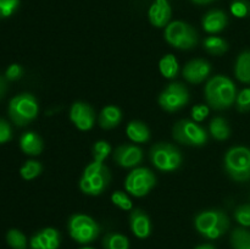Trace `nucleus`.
I'll list each match as a JSON object with an SVG mask.
<instances>
[{"mask_svg": "<svg viewBox=\"0 0 250 249\" xmlns=\"http://www.w3.org/2000/svg\"><path fill=\"white\" fill-rule=\"evenodd\" d=\"M205 98L212 109H227L236 102V85L226 76H214L205 85Z\"/></svg>", "mask_w": 250, "mask_h": 249, "instance_id": "1", "label": "nucleus"}, {"mask_svg": "<svg viewBox=\"0 0 250 249\" xmlns=\"http://www.w3.org/2000/svg\"><path fill=\"white\" fill-rule=\"evenodd\" d=\"M194 225L197 231L205 238L216 239L226 233L229 220L221 210H207L195 216Z\"/></svg>", "mask_w": 250, "mask_h": 249, "instance_id": "2", "label": "nucleus"}, {"mask_svg": "<svg viewBox=\"0 0 250 249\" xmlns=\"http://www.w3.org/2000/svg\"><path fill=\"white\" fill-rule=\"evenodd\" d=\"M110 171L104 163L93 161L83 171L80 180V188L88 195H100L110 183Z\"/></svg>", "mask_w": 250, "mask_h": 249, "instance_id": "3", "label": "nucleus"}, {"mask_svg": "<svg viewBox=\"0 0 250 249\" xmlns=\"http://www.w3.org/2000/svg\"><path fill=\"white\" fill-rule=\"evenodd\" d=\"M225 170L234 181L244 182L250 180V149L234 146L225 155Z\"/></svg>", "mask_w": 250, "mask_h": 249, "instance_id": "4", "label": "nucleus"}, {"mask_svg": "<svg viewBox=\"0 0 250 249\" xmlns=\"http://www.w3.org/2000/svg\"><path fill=\"white\" fill-rule=\"evenodd\" d=\"M39 111L36 97L29 93H22L12 98L9 105V115L15 124L26 126L33 121Z\"/></svg>", "mask_w": 250, "mask_h": 249, "instance_id": "5", "label": "nucleus"}, {"mask_svg": "<svg viewBox=\"0 0 250 249\" xmlns=\"http://www.w3.org/2000/svg\"><path fill=\"white\" fill-rule=\"evenodd\" d=\"M149 158L158 170L171 172L182 165V153L170 143H158L151 146Z\"/></svg>", "mask_w": 250, "mask_h": 249, "instance_id": "6", "label": "nucleus"}, {"mask_svg": "<svg viewBox=\"0 0 250 249\" xmlns=\"http://www.w3.org/2000/svg\"><path fill=\"white\" fill-rule=\"evenodd\" d=\"M164 36L168 44L182 50H189L195 48L198 44V34L195 29L182 21H175L167 24Z\"/></svg>", "mask_w": 250, "mask_h": 249, "instance_id": "7", "label": "nucleus"}, {"mask_svg": "<svg viewBox=\"0 0 250 249\" xmlns=\"http://www.w3.org/2000/svg\"><path fill=\"white\" fill-rule=\"evenodd\" d=\"M172 136L178 143L190 146H202L208 142L207 131L192 120L178 121L173 126Z\"/></svg>", "mask_w": 250, "mask_h": 249, "instance_id": "8", "label": "nucleus"}, {"mask_svg": "<svg viewBox=\"0 0 250 249\" xmlns=\"http://www.w3.org/2000/svg\"><path fill=\"white\" fill-rule=\"evenodd\" d=\"M70 236L78 243H90L99 234L100 228L97 222L84 214H75L67 222Z\"/></svg>", "mask_w": 250, "mask_h": 249, "instance_id": "9", "label": "nucleus"}, {"mask_svg": "<svg viewBox=\"0 0 250 249\" xmlns=\"http://www.w3.org/2000/svg\"><path fill=\"white\" fill-rule=\"evenodd\" d=\"M156 185V177L151 170L146 167H137L128 173L125 181V188L134 197H144Z\"/></svg>", "mask_w": 250, "mask_h": 249, "instance_id": "10", "label": "nucleus"}, {"mask_svg": "<svg viewBox=\"0 0 250 249\" xmlns=\"http://www.w3.org/2000/svg\"><path fill=\"white\" fill-rule=\"evenodd\" d=\"M189 102V93L182 83H171L159 95V104L164 110L175 112Z\"/></svg>", "mask_w": 250, "mask_h": 249, "instance_id": "11", "label": "nucleus"}, {"mask_svg": "<svg viewBox=\"0 0 250 249\" xmlns=\"http://www.w3.org/2000/svg\"><path fill=\"white\" fill-rule=\"evenodd\" d=\"M70 119L81 131H88L94 126L95 112L87 103L77 102L71 106Z\"/></svg>", "mask_w": 250, "mask_h": 249, "instance_id": "12", "label": "nucleus"}, {"mask_svg": "<svg viewBox=\"0 0 250 249\" xmlns=\"http://www.w3.org/2000/svg\"><path fill=\"white\" fill-rule=\"evenodd\" d=\"M114 160L121 167H134L143 160V151L134 144H122L115 150Z\"/></svg>", "mask_w": 250, "mask_h": 249, "instance_id": "13", "label": "nucleus"}, {"mask_svg": "<svg viewBox=\"0 0 250 249\" xmlns=\"http://www.w3.org/2000/svg\"><path fill=\"white\" fill-rule=\"evenodd\" d=\"M211 72V66L203 59L189 61L183 68V77L190 83H202Z\"/></svg>", "mask_w": 250, "mask_h": 249, "instance_id": "14", "label": "nucleus"}, {"mask_svg": "<svg viewBox=\"0 0 250 249\" xmlns=\"http://www.w3.org/2000/svg\"><path fill=\"white\" fill-rule=\"evenodd\" d=\"M60 234L55 228H44L31 238V249H58Z\"/></svg>", "mask_w": 250, "mask_h": 249, "instance_id": "15", "label": "nucleus"}, {"mask_svg": "<svg viewBox=\"0 0 250 249\" xmlns=\"http://www.w3.org/2000/svg\"><path fill=\"white\" fill-rule=\"evenodd\" d=\"M171 19V6L167 0H154L149 9V20L158 28L165 27Z\"/></svg>", "mask_w": 250, "mask_h": 249, "instance_id": "16", "label": "nucleus"}, {"mask_svg": "<svg viewBox=\"0 0 250 249\" xmlns=\"http://www.w3.org/2000/svg\"><path fill=\"white\" fill-rule=\"evenodd\" d=\"M129 225L134 236L138 238H146L151 233V222L146 211L136 209L129 215Z\"/></svg>", "mask_w": 250, "mask_h": 249, "instance_id": "17", "label": "nucleus"}, {"mask_svg": "<svg viewBox=\"0 0 250 249\" xmlns=\"http://www.w3.org/2000/svg\"><path fill=\"white\" fill-rule=\"evenodd\" d=\"M227 15L221 10H211L203 17V27L208 33H219L227 26Z\"/></svg>", "mask_w": 250, "mask_h": 249, "instance_id": "18", "label": "nucleus"}, {"mask_svg": "<svg viewBox=\"0 0 250 249\" xmlns=\"http://www.w3.org/2000/svg\"><path fill=\"white\" fill-rule=\"evenodd\" d=\"M122 120V112L121 110L114 105H107L102 110L99 115V124L102 128L104 129H111L115 128L120 124Z\"/></svg>", "mask_w": 250, "mask_h": 249, "instance_id": "19", "label": "nucleus"}, {"mask_svg": "<svg viewBox=\"0 0 250 249\" xmlns=\"http://www.w3.org/2000/svg\"><path fill=\"white\" fill-rule=\"evenodd\" d=\"M20 146L27 155H39L43 150V141L34 132H26L20 139Z\"/></svg>", "mask_w": 250, "mask_h": 249, "instance_id": "20", "label": "nucleus"}, {"mask_svg": "<svg viewBox=\"0 0 250 249\" xmlns=\"http://www.w3.org/2000/svg\"><path fill=\"white\" fill-rule=\"evenodd\" d=\"M126 133L134 143H146L150 138V131L144 122L131 121L127 124Z\"/></svg>", "mask_w": 250, "mask_h": 249, "instance_id": "21", "label": "nucleus"}, {"mask_svg": "<svg viewBox=\"0 0 250 249\" xmlns=\"http://www.w3.org/2000/svg\"><path fill=\"white\" fill-rule=\"evenodd\" d=\"M210 134L217 141H225L231 134V128L224 117H214L209 124Z\"/></svg>", "mask_w": 250, "mask_h": 249, "instance_id": "22", "label": "nucleus"}, {"mask_svg": "<svg viewBox=\"0 0 250 249\" xmlns=\"http://www.w3.org/2000/svg\"><path fill=\"white\" fill-rule=\"evenodd\" d=\"M234 72L241 82L250 83V51H243L238 56Z\"/></svg>", "mask_w": 250, "mask_h": 249, "instance_id": "23", "label": "nucleus"}, {"mask_svg": "<svg viewBox=\"0 0 250 249\" xmlns=\"http://www.w3.org/2000/svg\"><path fill=\"white\" fill-rule=\"evenodd\" d=\"M159 68L164 77L175 78L178 73V62L172 54H167L159 62Z\"/></svg>", "mask_w": 250, "mask_h": 249, "instance_id": "24", "label": "nucleus"}, {"mask_svg": "<svg viewBox=\"0 0 250 249\" xmlns=\"http://www.w3.org/2000/svg\"><path fill=\"white\" fill-rule=\"evenodd\" d=\"M204 48L212 55H222L229 49V44L220 37H208L204 41Z\"/></svg>", "mask_w": 250, "mask_h": 249, "instance_id": "25", "label": "nucleus"}, {"mask_svg": "<svg viewBox=\"0 0 250 249\" xmlns=\"http://www.w3.org/2000/svg\"><path fill=\"white\" fill-rule=\"evenodd\" d=\"M105 249H128L129 242L126 236L120 233H109L103 239Z\"/></svg>", "mask_w": 250, "mask_h": 249, "instance_id": "26", "label": "nucleus"}, {"mask_svg": "<svg viewBox=\"0 0 250 249\" xmlns=\"http://www.w3.org/2000/svg\"><path fill=\"white\" fill-rule=\"evenodd\" d=\"M231 244L233 249H250V231L236 228L231 234Z\"/></svg>", "mask_w": 250, "mask_h": 249, "instance_id": "27", "label": "nucleus"}, {"mask_svg": "<svg viewBox=\"0 0 250 249\" xmlns=\"http://www.w3.org/2000/svg\"><path fill=\"white\" fill-rule=\"evenodd\" d=\"M42 170H43V167H42L41 163L34 160H29L22 166L21 170H20V173H21L22 178L29 181V180H33V178H36L37 176L41 175Z\"/></svg>", "mask_w": 250, "mask_h": 249, "instance_id": "28", "label": "nucleus"}, {"mask_svg": "<svg viewBox=\"0 0 250 249\" xmlns=\"http://www.w3.org/2000/svg\"><path fill=\"white\" fill-rule=\"evenodd\" d=\"M6 241L9 246L14 249H26L27 239L24 234L19 229H10L6 234Z\"/></svg>", "mask_w": 250, "mask_h": 249, "instance_id": "29", "label": "nucleus"}, {"mask_svg": "<svg viewBox=\"0 0 250 249\" xmlns=\"http://www.w3.org/2000/svg\"><path fill=\"white\" fill-rule=\"evenodd\" d=\"M111 153V146L107 142L105 141H98L95 142L93 145V161H98V163H104L105 159L109 156Z\"/></svg>", "mask_w": 250, "mask_h": 249, "instance_id": "30", "label": "nucleus"}, {"mask_svg": "<svg viewBox=\"0 0 250 249\" xmlns=\"http://www.w3.org/2000/svg\"><path fill=\"white\" fill-rule=\"evenodd\" d=\"M111 202L114 203L116 207H119L120 209L126 210V211L131 210L132 207H133V204H132V200L129 199L128 195H127L126 193L121 192V190H117V192L112 193Z\"/></svg>", "mask_w": 250, "mask_h": 249, "instance_id": "31", "label": "nucleus"}, {"mask_svg": "<svg viewBox=\"0 0 250 249\" xmlns=\"http://www.w3.org/2000/svg\"><path fill=\"white\" fill-rule=\"evenodd\" d=\"M231 12L236 17H246L250 14V2L247 0H234L231 4Z\"/></svg>", "mask_w": 250, "mask_h": 249, "instance_id": "32", "label": "nucleus"}, {"mask_svg": "<svg viewBox=\"0 0 250 249\" xmlns=\"http://www.w3.org/2000/svg\"><path fill=\"white\" fill-rule=\"evenodd\" d=\"M20 0H0V19L10 17L19 7Z\"/></svg>", "mask_w": 250, "mask_h": 249, "instance_id": "33", "label": "nucleus"}, {"mask_svg": "<svg viewBox=\"0 0 250 249\" xmlns=\"http://www.w3.org/2000/svg\"><path fill=\"white\" fill-rule=\"evenodd\" d=\"M234 217L242 226H250V204H244L237 208L234 211Z\"/></svg>", "mask_w": 250, "mask_h": 249, "instance_id": "34", "label": "nucleus"}, {"mask_svg": "<svg viewBox=\"0 0 250 249\" xmlns=\"http://www.w3.org/2000/svg\"><path fill=\"white\" fill-rule=\"evenodd\" d=\"M237 109L241 112H247L250 110V88L242 90L236 98Z\"/></svg>", "mask_w": 250, "mask_h": 249, "instance_id": "35", "label": "nucleus"}, {"mask_svg": "<svg viewBox=\"0 0 250 249\" xmlns=\"http://www.w3.org/2000/svg\"><path fill=\"white\" fill-rule=\"evenodd\" d=\"M209 115V107L207 105H195L192 109V117L195 122H202Z\"/></svg>", "mask_w": 250, "mask_h": 249, "instance_id": "36", "label": "nucleus"}, {"mask_svg": "<svg viewBox=\"0 0 250 249\" xmlns=\"http://www.w3.org/2000/svg\"><path fill=\"white\" fill-rule=\"evenodd\" d=\"M22 75H23V68H22L20 65H17V63H12V65H10L9 68L6 70V73H5L7 80L10 81L19 80V78L22 77Z\"/></svg>", "mask_w": 250, "mask_h": 249, "instance_id": "37", "label": "nucleus"}, {"mask_svg": "<svg viewBox=\"0 0 250 249\" xmlns=\"http://www.w3.org/2000/svg\"><path fill=\"white\" fill-rule=\"evenodd\" d=\"M11 127L5 120L0 119V144L6 143L11 139Z\"/></svg>", "mask_w": 250, "mask_h": 249, "instance_id": "38", "label": "nucleus"}, {"mask_svg": "<svg viewBox=\"0 0 250 249\" xmlns=\"http://www.w3.org/2000/svg\"><path fill=\"white\" fill-rule=\"evenodd\" d=\"M6 92V82L2 77H0V98H2V95Z\"/></svg>", "mask_w": 250, "mask_h": 249, "instance_id": "39", "label": "nucleus"}, {"mask_svg": "<svg viewBox=\"0 0 250 249\" xmlns=\"http://www.w3.org/2000/svg\"><path fill=\"white\" fill-rule=\"evenodd\" d=\"M193 2L195 4H199V5H205V4H209V2L214 1V0H192Z\"/></svg>", "mask_w": 250, "mask_h": 249, "instance_id": "40", "label": "nucleus"}, {"mask_svg": "<svg viewBox=\"0 0 250 249\" xmlns=\"http://www.w3.org/2000/svg\"><path fill=\"white\" fill-rule=\"evenodd\" d=\"M195 249H215V248L212 246H210V244H203V246L197 247Z\"/></svg>", "mask_w": 250, "mask_h": 249, "instance_id": "41", "label": "nucleus"}, {"mask_svg": "<svg viewBox=\"0 0 250 249\" xmlns=\"http://www.w3.org/2000/svg\"><path fill=\"white\" fill-rule=\"evenodd\" d=\"M81 249H93V248H89V247H84V248H81Z\"/></svg>", "mask_w": 250, "mask_h": 249, "instance_id": "42", "label": "nucleus"}]
</instances>
